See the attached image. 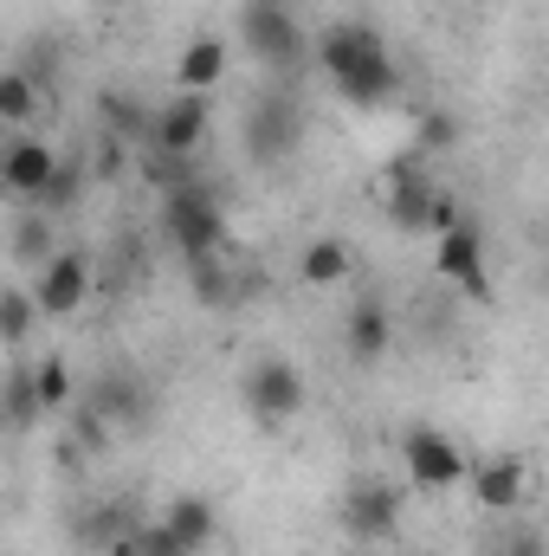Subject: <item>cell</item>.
Wrapping results in <instances>:
<instances>
[{
  "label": "cell",
  "instance_id": "obj_1",
  "mask_svg": "<svg viewBox=\"0 0 549 556\" xmlns=\"http://www.w3.org/2000/svg\"><path fill=\"white\" fill-rule=\"evenodd\" d=\"M310 52H317V72L336 85V98L356 104V111H382L401 91V65H395L388 39L369 20H330L310 39Z\"/></svg>",
  "mask_w": 549,
  "mask_h": 556
},
{
  "label": "cell",
  "instance_id": "obj_2",
  "mask_svg": "<svg viewBox=\"0 0 549 556\" xmlns=\"http://www.w3.org/2000/svg\"><path fill=\"white\" fill-rule=\"evenodd\" d=\"M162 233H168V247L188 266L227 253V207H220V194H207V181H188V188L162 194Z\"/></svg>",
  "mask_w": 549,
  "mask_h": 556
},
{
  "label": "cell",
  "instance_id": "obj_3",
  "mask_svg": "<svg viewBox=\"0 0 549 556\" xmlns=\"http://www.w3.org/2000/svg\"><path fill=\"white\" fill-rule=\"evenodd\" d=\"M240 46L253 52L259 72H297L310 59V33L297 26L291 7H272V0H246L240 7Z\"/></svg>",
  "mask_w": 549,
  "mask_h": 556
},
{
  "label": "cell",
  "instance_id": "obj_4",
  "mask_svg": "<svg viewBox=\"0 0 549 556\" xmlns=\"http://www.w3.org/2000/svg\"><path fill=\"white\" fill-rule=\"evenodd\" d=\"M297 142H304V111H297V98L272 85V91H259L253 104H246V155L253 162H291L297 155Z\"/></svg>",
  "mask_w": 549,
  "mask_h": 556
},
{
  "label": "cell",
  "instance_id": "obj_5",
  "mask_svg": "<svg viewBox=\"0 0 549 556\" xmlns=\"http://www.w3.org/2000/svg\"><path fill=\"white\" fill-rule=\"evenodd\" d=\"M433 273L446 285H459L472 304H491V260H485V227L478 220H459L433 240Z\"/></svg>",
  "mask_w": 549,
  "mask_h": 556
},
{
  "label": "cell",
  "instance_id": "obj_6",
  "mask_svg": "<svg viewBox=\"0 0 549 556\" xmlns=\"http://www.w3.org/2000/svg\"><path fill=\"white\" fill-rule=\"evenodd\" d=\"M240 395H246V415L278 427V420L304 415V402H310V389H304V369L297 363H284V356H259L253 369H246V382H240Z\"/></svg>",
  "mask_w": 549,
  "mask_h": 556
},
{
  "label": "cell",
  "instance_id": "obj_7",
  "mask_svg": "<svg viewBox=\"0 0 549 556\" xmlns=\"http://www.w3.org/2000/svg\"><path fill=\"white\" fill-rule=\"evenodd\" d=\"M343 531L356 538V551H362V544H388V538L401 531V485H388V479H356L349 498H343Z\"/></svg>",
  "mask_w": 549,
  "mask_h": 556
},
{
  "label": "cell",
  "instance_id": "obj_8",
  "mask_svg": "<svg viewBox=\"0 0 549 556\" xmlns=\"http://www.w3.org/2000/svg\"><path fill=\"white\" fill-rule=\"evenodd\" d=\"M91 253H78V247H59L39 273H33V298H39V311L46 317H78L85 311V298H91Z\"/></svg>",
  "mask_w": 549,
  "mask_h": 556
},
{
  "label": "cell",
  "instance_id": "obj_9",
  "mask_svg": "<svg viewBox=\"0 0 549 556\" xmlns=\"http://www.w3.org/2000/svg\"><path fill=\"white\" fill-rule=\"evenodd\" d=\"M401 466H408V479L420 492H446V485H459L472 466H465V453L439 433V427H408L401 433Z\"/></svg>",
  "mask_w": 549,
  "mask_h": 556
},
{
  "label": "cell",
  "instance_id": "obj_10",
  "mask_svg": "<svg viewBox=\"0 0 549 556\" xmlns=\"http://www.w3.org/2000/svg\"><path fill=\"white\" fill-rule=\"evenodd\" d=\"M207 130H214L207 98H201V91H181V98H168V104L149 117V149L194 162V155H201V142H207Z\"/></svg>",
  "mask_w": 549,
  "mask_h": 556
},
{
  "label": "cell",
  "instance_id": "obj_11",
  "mask_svg": "<svg viewBox=\"0 0 549 556\" xmlns=\"http://www.w3.org/2000/svg\"><path fill=\"white\" fill-rule=\"evenodd\" d=\"M52 175H59V155H52V142L26 137V130H13L7 142V155H0V188L13 194V201H46V188H52Z\"/></svg>",
  "mask_w": 549,
  "mask_h": 556
},
{
  "label": "cell",
  "instance_id": "obj_12",
  "mask_svg": "<svg viewBox=\"0 0 549 556\" xmlns=\"http://www.w3.org/2000/svg\"><path fill=\"white\" fill-rule=\"evenodd\" d=\"M382 207H388V220H395L401 233H433L439 188H433V175H420L413 162H395V168H388V194H382Z\"/></svg>",
  "mask_w": 549,
  "mask_h": 556
},
{
  "label": "cell",
  "instance_id": "obj_13",
  "mask_svg": "<svg viewBox=\"0 0 549 556\" xmlns=\"http://www.w3.org/2000/svg\"><path fill=\"white\" fill-rule=\"evenodd\" d=\"M465 485H472V498H478L485 511L511 518V511L524 505V459H511V453H498V459H478V466L465 472Z\"/></svg>",
  "mask_w": 549,
  "mask_h": 556
},
{
  "label": "cell",
  "instance_id": "obj_14",
  "mask_svg": "<svg viewBox=\"0 0 549 556\" xmlns=\"http://www.w3.org/2000/svg\"><path fill=\"white\" fill-rule=\"evenodd\" d=\"M388 343H395V317H388V304L362 298V304L349 311V324H343V356L369 369V363H382V356H388Z\"/></svg>",
  "mask_w": 549,
  "mask_h": 556
},
{
  "label": "cell",
  "instance_id": "obj_15",
  "mask_svg": "<svg viewBox=\"0 0 549 556\" xmlns=\"http://www.w3.org/2000/svg\"><path fill=\"white\" fill-rule=\"evenodd\" d=\"M227 78V39H214V33H201V39H188L181 46V59H175V85L181 91H214Z\"/></svg>",
  "mask_w": 549,
  "mask_h": 556
},
{
  "label": "cell",
  "instance_id": "obj_16",
  "mask_svg": "<svg viewBox=\"0 0 549 556\" xmlns=\"http://www.w3.org/2000/svg\"><path fill=\"white\" fill-rule=\"evenodd\" d=\"M162 525L188 544L194 556H207V544H214V531H220V511L201 498V492H181V498H168V511H162Z\"/></svg>",
  "mask_w": 549,
  "mask_h": 556
},
{
  "label": "cell",
  "instance_id": "obj_17",
  "mask_svg": "<svg viewBox=\"0 0 549 556\" xmlns=\"http://www.w3.org/2000/svg\"><path fill=\"white\" fill-rule=\"evenodd\" d=\"M349 273H356V253H349L343 240H310V247L297 253V278H304V285H317V291L343 285Z\"/></svg>",
  "mask_w": 549,
  "mask_h": 556
},
{
  "label": "cell",
  "instance_id": "obj_18",
  "mask_svg": "<svg viewBox=\"0 0 549 556\" xmlns=\"http://www.w3.org/2000/svg\"><path fill=\"white\" fill-rule=\"evenodd\" d=\"M39 317H46V311H39L33 285H7V291H0V337H7V350H20Z\"/></svg>",
  "mask_w": 549,
  "mask_h": 556
},
{
  "label": "cell",
  "instance_id": "obj_19",
  "mask_svg": "<svg viewBox=\"0 0 549 556\" xmlns=\"http://www.w3.org/2000/svg\"><path fill=\"white\" fill-rule=\"evenodd\" d=\"M46 415V402H39V382H33V369H7V427L13 433H33V420Z\"/></svg>",
  "mask_w": 549,
  "mask_h": 556
},
{
  "label": "cell",
  "instance_id": "obj_20",
  "mask_svg": "<svg viewBox=\"0 0 549 556\" xmlns=\"http://www.w3.org/2000/svg\"><path fill=\"white\" fill-rule=\"evenodd\" d=\"M33 382H39L46 415H65V408L78 402V376H72V363H65V356H46V363L33 369Z\"/></svg>",
  "mask_w": 549,
  "mask_h": 556
},
{
  "label": "cell",
  "instance_id": "obj_21",
  "mask_svg": "<svg viewBox=\"0 0 549 556\" xmlns=\"http://www.w3.org/2000/svg\"><path fill=\"white\" fill-rule=\"evenodd\" d=\"M52 253H59V247H52V220H46V214H26V220L13 227V260L39 273V266H46Z\"/></svg>",
  "mask_w": 549,
  "mask_h": 556
},
{
  "label": "cell",
  "instance_id": "obj_22",
  "mask_svg": "<svg viewBox=\"0 0 549 556\" xmlns=\"http://www.w3.org/2000/svg\"><path fill=\"white\" fill-rule=\"evenodd\" d=\"M33 111H39V91H33V78L26 72H0V124H33Z\"/></svg>",
  "mask_w": 549,
  "mask_h": 556
},
{
  "label": "cell",
  "instance_id": "obj_23",
  "mask_svg": "<svg viewBox=\"0 0 549 556\" xmlns=\"http://www.w3.org/2000/svg\"><path fill=\"white\" fill-rule=\"evenodd\" d=\"M188 273H194V298H201V304H233V298H240V285H233V273H227L220 253H214V260H194Z\"/></svg>",
  "mask_w": 549,
  "mask_h": 556
},
{
  "label": "cell",
  "instance_id": "obj_24",
  "mask_svg": "<svg viewBox=\"0 0 549 556\" xmlns=\"http://www.w3.org/2000/svg\"><path fill=\"white\" fill-rule=\"evenodd\" d=\"M130 556H194V551H188V544H181V538L155 518V525H142L137 538H130Z\"/></svg>",
  "mask_w": 549,
  "mask_h": 556
},
{
  "label": "cell",
  "instance_id": "obj_25",
  "mask_svg": "<svg viewBox=\"0 0 549 556\" xmlns=\"http://www.w3.org/2000/svg\"><path fill=\"white\" fill-rule=\"evenodd\" d=\"M78 188H85V175H78L72 162H59V175H52V188H46V201H39V207H46V214H65V207L78 201Z\"/></svg>",
  "mask_w": 549,
  "mask_h": 556
},
{
  "label": "cell",
  "instance_id": "obj_26",
  "mask_svg": "<svg viewBox=\"0 0 549 556\" xmlns=\"http://www.w3.org/2000/svg\"><path fill=\"white\" fill-rule=\"evenodd\" d=\"M498 556H549V544H544V531L524 525V531H505L498 538Z\"/></svg>",
  "mask_w": 549,
  "mask_h": 556
},
{
  "label": "cell",
  "instance_id": "obj_27",
  "mask_svg": "<svg viewBox=\"0 0 549 556\" xmlns=\"http://www.w3.org/2000/svg\"><path fill=\"white\" fill-rule=\"evenodd\" d=\"M420 142H426V149H446V142H452V117H446V111H426V117H420Z\"/></svg>",
  "mask_w": 549,
  "mask_h": 556
},
{
  "label": "cell",
  "instance_id": "obj_28",
  "mask_svg": "<svg viewBox=\"0 0 549 556\" xmlns=\"http://www.w3.org/2000/svg\"><path fill=\"white\" fill-rule=\"evenodd\" d=\"M472 7H498V0H472Z\"/></svg>",
  "mask_w": 549,
  "mask_h": 556
},
{
  "label": "cell",
  "instance_id": "obj_29",
  "mask_svg": "<svg viewBox=\"0 0 549 556\" xmlns=\"http://www.w3.org/2000/svg\"><path fill=\"white\" fill-rule=\"evenodd\" d=\"M272 7H291V0H272Z\"/></svg>",
  "mask_w": 549,
  "mask_h": 556
},
{
  "label": "cell",
  "instance_id": "obj_30",
  "mask_svg": "<svg viewBox=\"0 0 549 556\" xmlns=\"http://www.w3.org/2000/svg\"><path fill=\"white\" fill-rule=\"evenodd\" d=\"M349 556H362V551H349Z\"/></svg>",
  "mask_w": 549,
  "mask_h": 556
}]
</instances>
